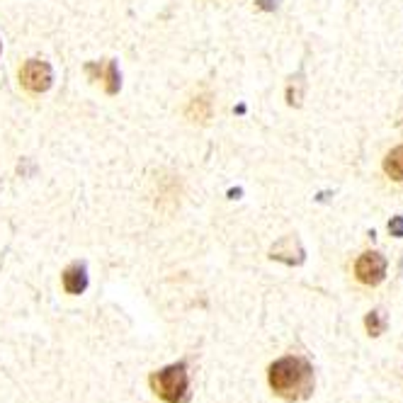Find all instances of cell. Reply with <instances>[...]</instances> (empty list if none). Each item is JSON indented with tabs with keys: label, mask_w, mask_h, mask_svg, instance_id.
<instances>
[{
	"label": "cell",
	"mask_w": 403,
	"mask_h": 403,
	"mask_svg": "<svg viewBox=\"0 0 403 403\" xmlns=\"http://www.w3.org/2000/svg\"><path fill=\"white\" fill-rule=\"evenodd\" d=\"M267 381L277 396L287 401H299L314 391V369L304 357H279L270 364Z\"/></svg>",
	"instance_id": "6da1fadb"
},
{
	"label": "cell",
	"mask_w": 403,
	"mask_h": 403,
	"mask_svg": "<svg viewBox=\"0 0 403 403\" xmlns=\"http://www.w3.org/2000/svg\"><path fill=\"white\" fill-rule=\"evenodd\" d=\"M187 384H190V379H187V367H185V362L171 364V367L151 374L153 391H156L166 403H187V399H190Z\"/></svg>",
	"instance_id": "7a4b0ae2"
},
{
	"label": "cell",
	"mask_w": 403,
	"mask_h": 403,
	"mask_svg": "<svg viewBox=\"0 0 403 403\" xmlns=\"http://www.w3.org/2000/svg\"><path fill=\"white\" fill-rule=\"evenodd\" d=\"M20 81L22 86L29 90V93H46L54 83V73H51V66L41 58H29L22 68H20Z\"/></svg>",
	"instance_id": "3957f363"
},
{
	"label": "cell",
	"mask_w": 403,
	"mask_h": 403,
	"mask_svg": "<svg viewBox=\"0 0 403 403\" xmlns=\"http://www.w3.org/2000/svg\"><path fill=\"white\" fill-rule=\"evenodd\" d=\"M355 275H357V279L362 284L376 287V284L386 277V260L381 258V253H374V251L362 253V256L357 258V263H355Z\"/></svg>",
	"instance_id": "277c9868"
},
{
	"label": "cell",
	"mask_w": 403,
	"mask_h": 403,
	"mask_svg": "<svg viewBox=\"0 0 403 403\" xmlns=\"http://www.w3.org/2000/svg\"><path fill=\"white\" fill-rule=\"evenodd\" d=\"M86 71H88V76L93 78V81H103L107 95L119 93L121 76H119V66H117L114 58H110V61H105V63H88Z\"/></svg>",
	"instance_id": "5b68a950"
},
{
	"label": "cell",
	"mask_w": 403,
	"mask_h": 403,
	"mask_svg": "<svg viewBox=\"0 0 403 403\" xmlns=\"http://www.w3.org/2000/svg\"><path fill=\"white\" fill-rule=\"evenodd\" d=\"M270 258L287 265H301L304 263V248L299 246L296 236H284L279 243H275V248L270 251Z\"/></svg>",
	"instance_id": "8992f818"
},
{
	"label": "cell",
	"mask_w": 403,
	"mask_h": 403,
	"mask_svg": "<svg viewBox=\"0 0 403 403\" xmlns=\"http://www.w3.org/2000/svg\"><path fill=\"white\" fill-rule=\"evenodd\" d=\"M63 289L68 291V294H83V291L88 289V272H86V265L76 263L71 265V267H66V272H63Z\"/></svg>",
	"instance_id": "52a82bcc"
},
{
	"label": "cell",
	"mask_w": 403,
	"mask_h": 403,
	"mask_svg": "<svg viewBox=\"0 0 403 403\" xmlns=\"http://www.w3.org/2000/svg\"><path fill=\"white\" fill-rule=\"evenodd\" d=\"M384 173L396 183H403V146H396L386 153L384 158Z\"/></svg>",
	"instance_id": "ba28073f"
},
{
	"label": "cell",
	"mask_w": 403,
	"mask_h": 403,
	"mask_svg": "<svg viewBox=\"0 0 403 403\" xmlns=\"http://www.w3.org/2000/svg\"><path fill=\"white\" fill-rule=\"evenodd\" d=\"M187 117L192 121H197V124H206V121L211 119V100L206 98V95L194 98L192 103H190V107H187Z\"/></svg>",
	"instance_id": "9c48e42d"
},
{
	"label": "cell",
	"mask_w": 403,
	"mask_h": 403,
	"mask_svg": "<svg viewBox=\"0 0 403 403\" xmlns=\"http://www.w3.org/2000/svg\"><path fill=\"white\" fill-rule=\"evenodd\" d=\"M364 328H367V333L372 338H379L381 333L386 331V318L381 311H369L367 318H364Z\"/></svg>",
	"instance_id": "30bf717a"
},
{
	"label": "cell",
	"mask_w": 403,
	"mask_h": 403,
	"mask_svg": "<svg viewBox=\"0 0 403 403\" xmlns=\"http://www.w3.org/2000/svg\"><path fill=\"white\" fill-rule=\"evenodd\" d=\"M389 231H391V236L403 238V216H394V219L389 221Z\"/></svg>",
	"instance_id": "8fae6325"
},
{
	"label": "cell",
	"mask_w": 403,
	"mask_h": 403,
	"mask_svg": "<svg viewBox=\"0 0 403 403\" xmlns=\"http://www.w3.org/2000/svg\"><path fill=\"white\" fill-rule=\"evenodd\" d=\"M256 3H258V8L267 10V13H272V10H277L279 0H256Z\"/></svg>",
	"instance_id": "7c38bea8"
},
{
	"label": "cell",
	"mask_w": 403,
	"mask_h": 403,
	"mask_svg": "<svg viewBox=\"0 0 403 403\" xmlns=\"http://www.w3.org/2000/svg\"><path fill=\"white\" fill-rule=\"evenodd\" d=\"M0 49H3V46H0Z\"/></svg>",
	"instance_id": "4fadbf2b"
}]
</instances>
